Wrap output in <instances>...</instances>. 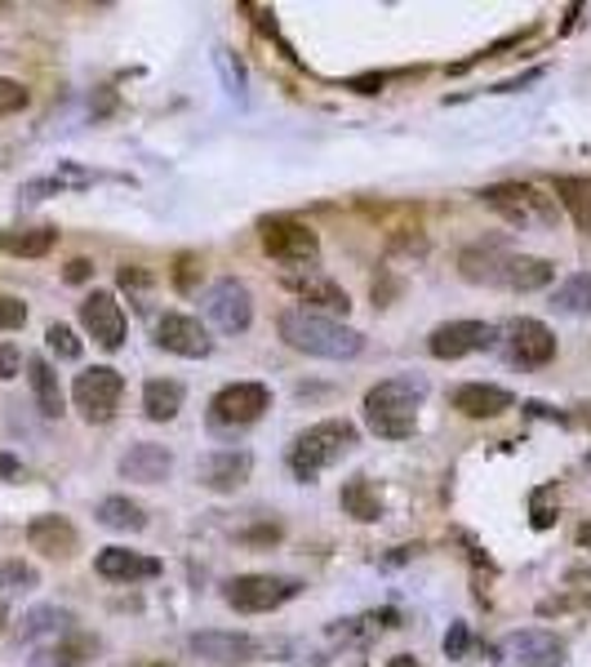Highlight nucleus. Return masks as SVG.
Returning <instances> with one entry per match:
<instances>
[{
	"instance_id": "16",
	"label": "nucleus",
	"mask_w": 591,
	"mask_h": 667,
	"mask_svg": "<svg viewBox=\"0 0 591 667\" xmlns=\"http://www.w3.org/2000/svg\"><path fill=\"white\" fill-rule=\"evenodd\" d=\"M27 543L40 552V557H54V561H62V557H72L76 552V525L68 520V516H36L32 525H27Z\"/></svg>"
},
{
	"instance_id": "5",
	"label": "nucleus",
	"mask_w": 591,
	"mask_h": 667,
	"mask_svg": "<svg viewBox=\"0 0 591 667\" xmlns=\"http://www.w3.org/2000/svg\"><path fill=\"white\" fill-rule=\"evenodd\" d=\"M258 232H262V249H268L276 262H285V267H307V272H311V267L320 262V241L298 219H285V214L262 219Z\"/></svg>"
},
{
	"instance_id": "45",
	"label": "nucleus",
	"mask_w": 591,
	"mask_h": 667,
	"mask_svg": "<svg viewBox=\"0 0 591 667\" xmlns=\"http://www.w3.org/2000/svg\"><path fill=\"white\" fill-rule=\"evenodd\" d=\"M5 623H10V606H5V596H0V632H5Z\"/></svg>"
},
{
	"instance_id": "14",
	"label": "nucleus",
	"mask_w": 591,
	"mask_h": 667,
	"mask_svg": "<svg viewBox=\"0 0 591 667\" xmlns=\"http://www.w3.org/2000/svg\"><path fill=\"white\" fill-rule=\"evenodd\" d=\"M187 650L205 663H218V667H232V663H249L258 654V641L253 636H240V632H196L187 641Z\"/></svg>"
},
{
	"instance_id": "20",
	"label": "nucleus",
	"mask_w": 591,
	"mask_h": 667,
	"mask_svg": "<svg viewBox=\"0 0 591 667\" xmlns=\"http://www.w3.org/2000/svg\"><path fill=\"white\" fill-rule=\"evenodd\" d=\"M94 570L103 578L129 583V578H156L161 574V561L156 557H143V552H129V548H107V552H98Z\"/></svg>"
},
{
	"instance_id": "19",
	"label": "nucleus",
	"mask_w": 591,
	"mask_h": 667,
	"mask_svg": "<svg viewBox=\"0 0 591 667\" xmlns=\"http://www.w3.org/2000/svg\"><path fill=\"white\" fill-rule=\"evenodd\" d=\"M169 472H174V454H169L165 445H152V441L134 445V449L120 458V477L143 481V485H156V481H165Z\"/></svg>"
},
{
	"instance_id": "6",
	"label": "nucleus",
	"mask_w": 591,
	"mask_h": 667,
	"mask_svg": "<svg viewBox=\"0 0 591 667\" xmlns=\"http://www.w3.org/2000/svg\"><path fill=\"white\" fill-rule=\"evenodd\" d=\"M303 592L298 578H281V574H240L227 583V606L240 610V615H268V610H281L285 600H294Z\"/></svg>"
},
{
	"instance_id": "18",
	"label": "nucleus",
	"mask_w": 591,
	"mask_h": 667,
	"mask_svg": "<svg viewBox=\"0 0 591 667\" xmlns=\"http://www.w3.org/2000/svg\"><path fill=\"white\" fill-rule=\"evenodd\" d=\"M516 406V396L507 387H494V383H463L453 391V410H463L468 419H498Z\"/></svg>"
},
{
	"instance_id": "43",
	"label": "nucleus",
	"mask_w": 591,
	"mask_h": 667,
	"mask_svg": "<svg viewBox=\"0 0 591 667\" xmlns=\"http://www.w3.org/2000/svg\"><path fill=\"white\" fill-rule=\"evenodd\" d=\"M387 667H418V658H414V654H397V658H391Z\"/></svg>"
},
{
	"instance_id": "23",
	"label": "nucleus",
	"mask_w": 591,
	"mask_h": 667,
	"mask_svg": "<svg viewBox=\"0 0 591 667\" xmlns=\"http://www.w3.org/2000/svg\"><path fill=\"white\" fill-rule=\"evenodd\" d=\"M285 285L303 299V303H311V307H330V312H347V294L330 281V277H316V272H307V277H298V272H289L285 277Z\"/></svg>"
},
{
	"instance_id": "12",
	"label": "nucleus",
	"mask_w": 591,
	"mask_h": 667,
	"mask_svg": "<svg viewBox=\"0 0 591 667\" xmlns=\"http://www.w3.org/2000/svg\"><path fill=\"white\" fill-rule=\"evenodd\" d=\"M503 654H507L511 667H565V645L543 628L511 632L503 641Z\"/></svg>"
},
{
	"instance_id": "27",
	"label": "nucleus",
	"mask_w": 591,
	"mask_h": 667,
	"mask_svg": "<svg viewBox=\"0 0 591 667\" xmlns=\"http://www.w3.org/2000/svg\"><path fill=\"white\" fill-rule=\"evenodd\" d=\"M560 206L574 214V223L591 236V178H556Z\"/></svg>"
},
{
	"instance_id": "32",
	"label": "nucleus",
	"mask_w": 591,
	"mask_h": 667,
	"mask_svg": "<svg viewBox=\"0 0 591 667\" xmlns=\"http://www.w3.org/2000/svg\"><path fill=\"white\" fill-rule=\"evenodd\" d=\"M36 583H40V574L32 565H23V561H5V565H0V596H5V592H32Z\"/></svg>"
},
{
	"instance_id": "13",
	"label": "nucleus",
	"mask_w": 591,
	"mask_h": 667,
	"mask_svg": "<svg viewBox=\"0 0 591 667\" xmlns=\"http://www.w3.org/2000/svg\"><path fill=\"white\" fill-rule=\"evenodd\" d=\"M156 343L165 352H174V356H187V361L210 356V334H205V325L196 320V316H182V312H169V316L156 320Z\"/></svg>"
},
{
	"instance_id": "22",
	"label": "nucleus",
	"mask_w": 591,
	"mask_h": 667,
	"mask_svg": "<svg viewBox=\"0 0 591 667\" xmlns=\"http://www.w3.org/2000/svg\"><path fill=\"white\" fill-rule=\"evenodd\" d=\"M507 258L498 245H476V249H463L458 267H463V277L472 285H503V272H507Z\"/></svg>"
},
{
	"instance_id": "11",
	"label": "nucleus",
	"mask_w": 591,
	"mask_h": 667,
	"mask_svg": "<svg viewBox=\"0 0 591 667\" xmlns=\"http://www.w3.org/2000/svg\"><path fill=\"white\" fill-rule=\"evenodd\" d=\"M205 316L223 329V334H245L249 320H253V299L240 281H218L210 294H205Z\"/></svg>"
},
{
	"instance_id": "8",
	"label": "nucleus",
	"mask_w": 591,
	"mask_h": 667,
	"mask_svg": "<svg viewBox=\"0 0 591 667\" xmlns=\"http://www.w3.org/2000/svg\"><path fill=\"white\" fill-rule=\"evenodd\" d=\"M268 406H272V391L262 387V383H232V387H223L214 396L210 410H214V428L236 432V428L258 423L262 414H268Z\"/></svg>"
},
{
	"instance_id": "31",
	"label": "nucleus",
	"mask_w": 591,
	"mask_h": 667,
	"mask_svg": "<svg viewBox=\"0 0 591 667\" xmlns=\"http://www.w3.org/2000/svg\"><path fill=\"white\" fill-rule=\"evenodd\" d=\"M68 615L62 610H54V606H40V610H32L27 619H23V641H40V636H62L68 632Z\"/></svg>"
},
{
	"instance_id": "26",
	"label": "nucleus",
	"mask_w": 591,
	"mask_h": 667,
	"mask_svg": "<svg viewBox=\"0 0 591 667\" xmlns=\"http://www.w3.org/2000/svg\"><path fill=\"white\" fill-rule=\"evenodd\" d=\"M143 410H147L152 423H169V419L182 410V383H174V378H152V383L143 387Z\"/></svg>"
},
{
	"instance_id": "29",
	"label": "nucleus",
	"mask_w": 591,
	"mask_h": 667,
	"mask_svg": "<svg viewBox=\"0 0 591 667\" xmlns=\"http://www.w3.org/2000/svg\"><path fill=\"white\" fill-rule=\"evenodd\" d=\"M343 512L356 516V520H378L382 516V499L365 477H356V481L343 485Z\"/></svg>"
},
{
	"instance_id": "42",
	"label": "nucleus",
	"mask_w": 591,
	"mask_h": 667,
	"mask_svg": "<svg viewBox=\"0 0 591 667\" xmlns=\"http://www.w3.org/2000/svg\"><path fill=\"white\" fill-rule=\"evenodd\" d=\"M578 548H587V552H591V520H582V525H578Z\"/></svg>"
},
{
	"instance_id": "10",
	"label": "nucleus",
	"mask_w": 591,
	"mask_h": 667,
	"mask_svg": "<svg viewBox=\"0 0 591 667\" xmlns=\"http://www.w3.org/2000/svg\"><path fill=\"white\" fill-rule=\"evenodd\" d=\"M81 325H85L90 339H94L98 348H107V352H116V348L125 343V312H120L116 294H107V290H94V294L81 303Z\"/></svg>"
},
{
	"instance_id": "25",
	"label": "nucleus",
	"mask_w": 591,
	"mask_h": 667,
	"mask_svg": "<svg viewBox=\"0 0 591 667\" xmlns=\"http://www.w3.org/2000/svg\"><path fill=\"white\" fill-rule=\"evenodd\" d=\"M58 232L54 227H10L0 232V254H14V258H45L54 249Z\"/></svg>"
},
{
	"instance_id": "30",
	"label": "nucleus",
	"mask_w": 591,
	"mask_h": 667,
	"mask_svg": "<svg viewBox=\"0 0 591 667\" xmlns=\"http://www.w3.org/2000/svg\"><path fill=\"white\" fill-rule=\"evenodd\" d=\"M552 307H556V312H569V316H591V272L569 277V281L552 294Z\"/></svg>"
},
{
	"instance_id": "33",
	"label": "nucleus",
	"mask_w": 591,
	"mask_h": 667,
	"mask_svg": "<svg viewBox=\"0 0 591 667\" xmlns=\"http://www.w3.org/2000/svg\"><path fill=\"white\" fill-rule=\"evenodd\" d=\"M530 520H534V529H552L556 525V485H539L530 494Z\"/></svg>"
},
{
	"instance_id": "35",
	"label": "nucleus",
	"mask_w": 591,
	"mask_h": 667,
	"mask_svg": "<svg viewBox=\"0 0 591 667\" xmlns=\"http://www.w3.org/2000/svg\"><path fill=\"white\" fill-rule=\"evenodd\" d=\"M27 107V90L10 77H0V116H10V112H23Z\"/></svg>"
},
{
	"instance_id": "39",
	"label": "nucleus",
	"mask_w": 591,
	"mask_h": 667,
	"mask_svg": "<svg viewBox=\"0 0 591 667\" xmlns=\"http://www.w3.org/2000/svg\"><path fill=\"white\" fill-rule=\"evenodd\" d=\"M19 365H23L19 348H14V343H0V378H14V374H19Z\"/></svg>"
},
{
	"instance_id": "1",
	"label": "nucleus",
	"mask_w": 591,
	"mask_h": 667,
	"mask_svg": "<svg viewBox=\"0 0 591 667\" xmlns=\"http://www.w3.org/2000/svg\"><path fill=\"white\" fill-rule=\"evenodd\" d=\"M281 339L294 352H307V356H320V361H352L365 348V334L360 329H352V325H343L334 316L307 312V307L281 312Z\"/></svg>"
},
{
	"instance_id": "44",
	"label": "nucleus",
	"mask_w": 591,
	"mask_h": 667,
	"mask_svg": "<svg viewBox=\"0 0 591 667\" xmlns=\"http://www.w3.org/2000/svg\"><path fill=\"white\" fill-rule=\"evenodd\" d=\"M0 472H5V477H14V472H19V463H14L10 454H0Z\"/></svg>"
},
{
	"instance_id": "37",
	"label": "nucleus",
	"mask_w": 591,
	"mask_h": 667,
	"mask_svg": "<svg viewBox=\"0 0 591 667\" xmlns=\"http://www.w3.org/2000/svg\"><path fill=\"white\" fill-rule=\"evenodd\" d=\"M468 645H472L468 623H453V628H449V636H445V654H449V658H463V654H468Z\"/></svg>"
},
{
	"instance_id": "3",
	"label": "nucleus",
	"mask_w": 591,
	"mask_h": 667,
	"mask_svg": "<svg viewBox=\"0 0 591 667\" xmlns=\"http://www.w3.org/2000/svg\"><path fill=\"white\" fill-rule=\"evenodd\" d=\"M356 441H360V432L347 419H324V423H316V428L294 436V445H289V472L298 481H316L324 467L339 463Z\"/></svg>"
},
{
	"instance_id": "41",
	"label": "nucleus",
	"mask_w": 591,
	"mask_h": 667,
	"mask_svg": "<svg viewBox=\"0 0 591 667\" xmlns=\"http://www.w3.org/2000/svg\"><path fill=\"white\" fill-rule=\"evenodd\" d=\"M178 267H182V272H178V290H191V267H196V262H191V258H182Z\"/></svg>"
},
{
	"instance_id": "7",
	"label": "nucleus",
	"mask_w": 591,
	"mask_h": 667,
	"mask_svg": "<svg viewBox=\"0 0 591 667\" xmlns=\"http://www.w3.org/2000/svg\"><path fill=\"white\" fill-rule=\"evenodd\" d=\"M120 391H125V378L111 365H94V370L76 374V387H72L76 410H81L85 423H107L120 406Z\"/></svg>"
},
{
	"instance_id": "47",
	"label": "nucleus",
	"mask_w": 591,
	"mask_h": 667,
	"mask_svg": "<svg viewBox=\"0 0 591 667\" xmlns=\"http://www.w3.org/2000/svg\"><path fill=\"white\" fill-rule=\"evenodd\" d=\"M587 467H591V458H587Z\"/></svg>"
},
{
	"instance_id": "36",
	"label": "nucleus",
	"mask_w": 591,
	"mask_h": 667,
	"mask_svg": "<svg viewBox=\"0 0 591 667\" xmlns=\"http://www.w3.org/2000/svg\"><path fill=\"white\" fill-rule=\"evenodd\" d=\"M27 320V303L14 294H0V329H23Z\"/></svg>"
},
{
	"instance_id": "24",
	"label": "nucleus",
	"mask_w": 591,
	"mask_h": 667,
	"mask_svg": "<svg viewBox=\"0 0 591 667\" xmlns=\"http://www.w3.org/2000/svg\"><path fill=\"white\" fill-rule=\"evenodd\" d=\"M27 378H32V396H36V406L45 419H58L62 414V387H58V374L45 356H32L27 361Z\"/></svg>"
},
{
	"instance_id": "46",
	"label": "nucleus",
	"mask_w": 591,
	"mask_h": 667,
	"mask_svg": "<svg viewBox=\"0 0 591 667\" xmlns=\"http://www.w3.org/2000/svg\"><path fill=\"white\" fill-rule=\"evenodd\" d=\"M147 667H169V663H147Z\"/></svg>"
},
{
	"instance_id": "40",
	"label": "nucleus",
	"mask_w": 591,
	"mask_h": 667,
	"mask_svg": "<svg viewBox=\"0 0 591 667\" xmlns=\"http://www.w3.org/2000/svg\"><path fill=\"white\" fill-rule=\"evenodd\" d=\"M90 272H94L90 258H72V262H68V281H72V285H76V281H90Z\"/></svg>"
},
{
	"instance_id": "28",
	"label": "nucleus",
	"mask_w": 591,
	"mask_h": 667,
	"mask_svg": "<svg viewBox=\"0 0 591 667\" xmlns=\"http://www.w3.org/2000/svg\"><path fill=\"white\" fill-rule=\"evenodd\" d=\"M98 520H103L107 529H125V534H139V529L147 525L143 507H139L134 499H120V494H111V499L98 503Z\"/></svg>"
},
{
	"instance_id": "17",
	"label": "nucleus",
	"mask_w": 591,
	"mask_h": 667,
	"mask_svg": "<svg viewBox=\"0 0 591 667\" xmlns=\"http://www.w3.org/2000/svg\"><path fill=\"white\" fill-rule=\"evenodd\" d=\"M249 472H253V458L245 449H218L201 463V485L227 494V490H240L249 481Z\"/></svg>"
},
{
	"instance_id": "21",
	"label": "nucleus",
	"mask_w": 591,
	"mask_h": 667,
	"mask_svg": "<svg viewBox=\"0 0 591 667\" xmlns=\"http://www.w3.org/2000/svg\"><path fill=\"white\" fill-rule=\"evenodd\" d=\"M552 277H556V267H552L547 258L511 254V258H507V272H503V285H507V290H520V294H530V290L552 285Z\"/></svg>"
},
{
	"instance_id": "38",
	"label": "nucleus",
	"mask_w": 591,
	"mask_h": 667,
	"mask_svg": "<svg viewBox=\"0 0 591 667\" xmlns=\"http://www.w3.org/2000/svg\"><path fill=\"white\" fill-rule=\"evenodd\" d=\"M218 67H223V77H227V85H232V94H236V98H245V72H240V62L232 67V58H227V49H218Z\"/></svg>"
},
{
	"instance_id": "15",
	"label": "nucleus",
	"mask_w": 591,
	"mask_h": 667,
	"mask_svg": "<svg viewBox=\"0 0 591 667\" xmlns=\"http://www.w3.org/2000/svg\"><path fill=\"white\" fill-rule=\"evenodd\" d=\"M511 356H516V365H530V370L547 365L556 356V334L543 320H516L511 325Z\"/></svg>"
},
{
	"instance_id": "9",
	"label": "nucleus",
	"mask_w": 591,
	"mask_h": 667,
	"mask_svg": "<svg viewBox=\"0 0 591 667\" xmlns=\"http://www.w3.org/2000/svg\"><path fill=\"white\" fill-rule=\"evenodd\" d=\"M498 343V329L485 325V320H449V325H436L432 329V356L436 361H458L468 352H485Z\"/></svg>"
},
{
	"instance_id": "4",
	"label": "nucleus",
	"mask_w": 591,
	"mask_h": 667,
	"mask_svg": "<svg viewBox=\"0 0 591 667\" xmlns=\"http://www.w3.org/2000/svg\"><path fill=\"white\" fill-rule=\"evenodd\" d=\"M481 196H485V206L494 214H503L511 227H556V219H560L556 200L543 196L534 183H494Z\"/></svg>"
},
{
	"instance_id": "2",
	"label": "nucleus",
	"mask_w": 591,
	"mask_h": 667,
	"mask_svg": "<svg viewBox=\"0 0 591 667\" xmlns=\"http://www.w3.org/2000/svg\"><path fill=\"white\" fill-rule=\"evenodd\" d=\"M427 396L423 374H401V378H382L378 387L365 391V419L378 436L387 441H405L418 428V406Z\"/></svg>"
},
{
	"instance_id": "34",
	"label": "nucleus",
	"mask_w": 591,
	"mask_h": 667,
	"mask_svg": "<svg viewBox=\"0 0 591 667\" xmlns=\"http://www.w3.org/2000/svg\"><path fill=\"white\" fill-rule=\"evenodd\" d=\"M45 339H49V348H54L62 361H76V356H81V339H76V334H72L68 325H49Z\"/></svg>"
}]
</instances>
